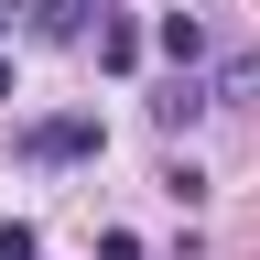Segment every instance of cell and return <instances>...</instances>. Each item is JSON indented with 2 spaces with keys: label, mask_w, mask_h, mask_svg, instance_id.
Here are the masks:
<instances>
[{
  "label": "cell",
  "mask_w": 260,
  "mask_h": 260,
  "mask_svg": "<svg viewBox=\"0 0 260 260\" xmlns=\"http://www.w3.org/2000/svg\"><path fill=\"white\" fill-rule=\"evenodd\" d=\"M87 54L109 65V76H130V65H141V22H130V11H98V44Z\"/></svg>",
  "instance_id": "6"
},
{
  "label": "cell",
  "mask_w": 260,
  "mask_h": 260,
  "mask_svg": "<svg viewBox=\"0 0 260 260\" xmlns=\"http://www.w3.org/2000/svg\"><path fill=\"white\" fill-rule=\"evenodd\" d=\"M152 44H162V54H174V65H184V76H206V11H195V0H174V11H162V22H152Z\"/></svg>",
  "instance_id": "3"
},
{
  "label": "cell",
  "mask_w": 260,
  "mask_h": 260,
  "mask_svg": "<svg viewBox=\"0 0 260 260\" xmlns=\"http://www.w3.org/2000/svg\"><path fill=\"white\" fill-rule=\"evenodd\" d=\"M206 109H217V87H206V76H174V87L152 98V130H195Z\"/></svg>",
  "instance_id": "5"
},
{
  "label": "cell",
  "mask_w": 260,
  "mask_h": 260,
  "mask_svg": "<svg viewBox=\"0 0 260 260\" xmlns=\"http://www.w3.org/2000/svg\"><path fill=\"white\" fill-rule=\"evenodd\" d=\"M11 98H22V54H0V109H11Z\"/></svg>",
  "instance_id": "9"
},
{
  "label": "cell",
  "mask_w": 260,
  "mask_h": 260,
  "mask_svg": "<svg viewBox=\"0 0 260 260\" xmlns=\"http://www.w3.org/2000/svg\"><path fill=\"white\" fill-rule=\"evenodd\" d=\"M206 87H217V109H260V44H228L206 65Z\"/></svg>",
  "instance_id": "4"
},
{
  "label": "cell",
  "mask_w": 260,
  "mask_h": 260,
  "mask_svg": "<svg viewBox=\"0 0 260 260\" xmlns=\"http://www.w3.org/2000/svg\"><path fill=\"white\" fill-rule=\"evenodd\" d=\"M162 195L174 206H206V162H162Z\"/></svg>",
  "instance_id": "7"
},
{
  "label": "cell",
  "mask_w": 260,
  "mask_h": 260,
  "mask_svg": "<svg viewBox=\"0 0 260 260\" xmlns=\"http://www.w3.org/2000/svg\"><path fill=\"white\" fill-rule=\"evenodd\" d=\"M0 260H44V228H32V217H0Z\"/></svg>",
  "instance_id": "8"
},
{
  "label": "cell",
  "mask_w": 260,
  "mask_h": 260,
  "mask_svg": "<svg viewBox=\"0 0 260 260\" xmlns=\"http://www.w3.org/2000/svg\"><path fill=\"white\" fill-rule=\"evenodd\" d=\"M109 152V119L98 109H44L11 130V162H32V174H65V162H98Z\"/></svg>",
  "instance_id": "1"
},
{
  "label": "cell",
  "mask_w": 260,
  "mask_h": 260,
  "mask_svg": "<svg viewBox=\"0 0 260 260\" xmlns=\"http://www.w3.org/2000/svg\"><path fill=\"white\" fill-rule=\"evenodd\" d=\"M87 11H109V0H11L22 44H98V22H87Z\"/></svg>",
  "instance_id": "2"
}]
</instances>
